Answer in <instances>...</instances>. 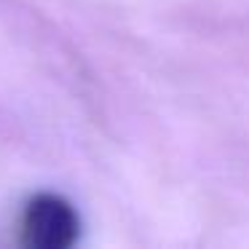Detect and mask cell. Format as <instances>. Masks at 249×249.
<instances>
[{
	"label": "cell",
	"instance_id": "1",
	"mask_svg": "<svg viewBox=\"0 0 249 249\" xmlns=\"http://www.w3.org/2000/svg\"><path fill=\"white\" fill-rule=\"evenodd\" d=\"M19 238L30 249H70L81 238V217L67 198L38 193L22 212Z\"/></svg>",
	"mask_w": 249,
	"mask_h": 249
}]
</instances>
